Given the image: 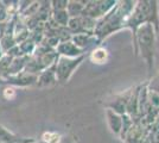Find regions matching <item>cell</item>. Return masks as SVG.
Wrapping results in <instances>:
<instances>
[{
	"instance_id": "obj_9",
	"label": "cell",
	"mask_w": 159,
	"mask_h": 143,
	"mask_svg": "<svg viewBox=\"0 0 159 143\" xmlns=\"http://www.w3.org/2000/svg\"><path fill=\"white\" fill-rule=\"evenodd\" d=\"M56 82H57V78H56V72H55V63L51 67H49L38 74V80H37L38 86H50Z\"/></svg>"
},
{
	"instance_id": "obj_18",
	"label": "cell",
	"mask_w": 159,
	"mask_h": 143,
	"mask_svg": "<svg viewBox=\"0 0 159 143\" xmlns=\"http://www.w3.org/2000/svg\"><path fill=\"white\" fill-rule=\"evenodd\" d=\"M5 56V54H4V51H2V49H1V47H0V61H1V59Z\"/></svg>"
},
{
	"instance_id": "obj_11",
	"label": "cell",
	"mask_w": 159,
	"mask_h": 143,
	"mask_svg": "<svg viewBox=\"0 0 159 143\" xmlns=\"http://www.w3.org/2000/svg\"><path fill=\"white\" fill-rule=\"evenodd\" d=\"M87 1H69L68 2V7H66V12L69 14L70 18H75V17H80L82 16L84 7H86Z\"/></svg>"
},
{
	"instance_id": "obj_5",
	"label": "cell",
	"mask_w": 159,
	"mask_h": 143,
	"mask_svg": "<svg viewBox=\"0 0 159 143\" xmlns=\"http://www.w3.org/2000/svg\"><path fill=\"white\" fill-rule=\"evenodd\" d=\"M118 1L106 0V1H87L83 16H87L94 21H99L102 17H105L113 7L116 5Z\"/></svg>"
},
{
	"instance_id": "obj_19",
	"label": "cell",
	"mask_w": 159,
	"mask_h": 143,
	"mask_svg": "<svg viewBox=\"0 0 159 143\" xmlns=\"http://www.w3.org/2000/svg\"><path fill=\"white\" fill-rule=\"evenodd\" d=\"M32 143H44V142H43V141H42V142H36V141H34V142H32Z\"/></svg>"
},
{
	"instance_id": "obj_8",
	"label": "cell",
	"mask_w": 159,
	"mask_h": 143,
	"mask_svg": "<svg viewBox=\"0 0 159 143\" xmlns=\"http://www.w3.org/2000/svg\"><path fill=\"white\" fill-rule=\"evenodd\" d=\"M106 117H107V123L108 126L113 134L119 135L121 134V129H122V116L114 112L113 110L107 109L106 110Z\"/></svg>"
},
{
	"instance_id": "obj_16",
	"label": "cell",
	"mask_w": 159,
	"mask_h": 143,
	"mask_svg": "<svg viewBox=\"0 0 159 143\" xmlns=\"http://www.w3.org/2000/svg\"><path fill=\"white\" fill-rule=\"evenodd\" d=\"M4 95H5L6 99H12L16 95V91L12 87H7V88L4 89Z\"/></svg>"
},
{
	"instance_id": "obj_13",
	"label": "cell",
	"mask_w": 159,
	"mask_h": 143,
	"mask_svg": "<svg viewBox=\"0 0 159 143\" xmlns=\"http://www.w3.org/2000/svg\"><path fill=\"white\" fill-rule=\"evenodd\" d=\"M43 142L44 143H60L62 141V137L60 134L57 132H51V131H48L43 134Z\"/></svg>"
},
{
	"instance_id": "obj_2",
	"label": "cell",
	"mask_w": 159,
	"mask_h": 143,
	"mask_svg": "<svg viewBox=\"0 0 159 143\" xmlns=\"http://www.w3.org/2000/svg\"><path fill=\"white\" fill-rule=\"evenodd\" d=\"M158 1H137L132 13L125 23V29H129L133 32V42L135 40L137 30L145 24H152L156 31H159V12Z\"/></svg>"
},
{
	"instance_id": "obj_4",
	"label": "cell",
	"mask_w": 159,
	"mask_h": 143,
	"mask_svg": "<svg viewBox=\"0 0 159 143\" xmlns=\"http://www.w3.org/2000/svg\"><path fill=\"white\" fill-rule=\"evenodd\" d=\"M86 59V55L80 56L76 59H69L64 56H58L57 61L55 62V72L57 81L61 83H66L73 76L74 72L82 63V61Z\"/></svg>"
},
{
	"instance_id": "obj_3",
	"label": "cell",
	"mask_w": 159,
	"mask_h": 143,
	"mask_svg": "<svg viewBox=\"0 0 159 143\" xmlns=\"http://www.w3.org/2000/svg\"><path fill=\"white\" fill-rule=\"evenodd\" d=\"M156 36L157 31L152 24H145L137 30L134 40V51L140 54L141 59L147 66L148 74L154 69V59H156Z\"/></svg>"
},
{
	"instance_id": "obj_6",
	"label": "cell",
	"mask_w": 159,
	"mask_h": 143,
	"mask_svg": "<svg viewBox=\"0 0 159 143\" xmlns=\"http://www.w3.org/2000/svg\"><path fill=\"white\" fill-rule=\"evenodd\" d=\"M56 53L58 56H64V57H69V59H76V57L86 55V51L76 47L71 42V40L61 42L58 47L56 48Z\"/></svg>"
},
{
	"instance_id": "obj_1",
	"label": "cell",
	"mask_w": 159,
	"mask_h": 143,
	"mask_svg": "<svg viewBox=\"0 0 159 143\" xmlns=\"http://www.w3.org/2000/svg\"><path fill=\"white\" fill-rule=\"evenodd\" d=\"M135 2L137 1H118L105 17L96 21L93 36L101 42L114 31L125 29V23L132 13Z\"/></svg>"
},
{
	"instance_id": "obj_15",
	"label": "cell",
	"mask_w": 159,
	"mask_h": 143,
	"mask_svg": "<svg viewBox=\"0 0 159 143\" xmlns=\"http://www.w3.org/2000/svg\"><path fill=\"white\" fill-rule=\"evenodd\" d=\"M148 91H152V92H154V93H157L159 95V74L156 75L152 80L150 81Z\"/></svg>"
},
{
	"instance_id": "obj_14",
	"label": "cell",
	"mask_w": 159,
	"mask_h": 143,
	"mask_svg": "<svg viewBox=\"0 0 159 143\" xmlns=\"http://www.w3.org/2000/svg\"><path fill=\"white\" fill-rule=\"evenodd\" d=\"M68 0H58V1H51L50 5H51V11H63L66 10L68 7Z\"/></svg>"
},
{
	"instance_id": "obj_7",
	"label": "cell",
	"mask_w": 159,
	"mask_h": 143,
	"mask_svg": "<svg viewBox=\"0 0 159 143\" xmlns=\"http://www.w3.org/2000/svg\"><path fill=\"white\" fill-rule=\"evenodd\" d=\"M2 78L7 80L6 82L13 83L16 86H31L37 83L38 80V75L31 74L27 72H21L17 75H4Z\"/></svg>"
},
{
	"instance_id": "obj_12",
	"label": "cell",
	"mask_w": 159,
	"mask_h": 143,
	"mask_svg": "<svg viewBox=\"0 0 159 143\" xmlns=\"http://www.w3.org/2000/svg\"><path fill=\"white\" fill-rule=\"evenodd\" d=\"M51 21L60 27H66L68 23L70 21V17L66 12V10L63 11H51Z\"/></svg>"
},
{
	"instance_id": "obj_10",
	"label": "cell",
	"mask_w": 159,
	"mask_h": 143,
	"mask_svg": "<svg viewBox=\"0 0 159 143\" xmlns=\"http://www.w3.org/2000/svg\"><path fill=\"white\" fill-rule=\"evenodd\" d=\"M108 56H109V53L106 48L99 47L94 48L92 50V53L89 55V59L93 63H96V64H102V63H106L107 60H108Z\"/></svg>"
},
{
	"instance_id": "obj_17",
	"label": "cell",
	"mask_w": 159,
	"mask_h": 143,
	"mask_svg": "<svg viewBox=\"0 0 159 143\" xmlns=\"http://www.w3.org/2000/svg\"><path fill=\"white\" fill-rule=\"evenodd\" d=\"M60 143H73L70 140H66V138H62V141Z\"/></svg>"
}]
</instances>
